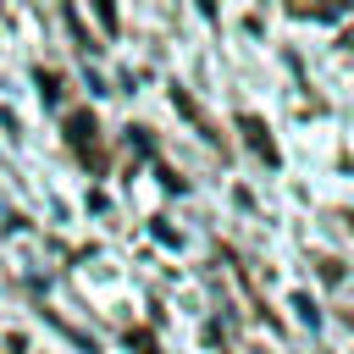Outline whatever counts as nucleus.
Returning <instances> with one entry per match:
<instances>
[]
</instances>
